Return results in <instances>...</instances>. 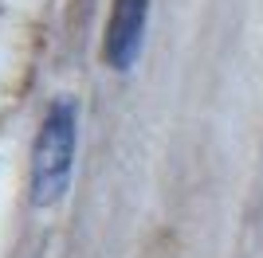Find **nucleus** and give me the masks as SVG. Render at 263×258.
Instances as JSON below:
<instances>
[{
	"label": "nucleus",
	"instance_id": "obj_1",
	"mask_svg": "<svg viewBox=\"0 0 263 258\" xmlns=\"http://www.w3.org/2000/svg\"><path fill=\"white\" fill-rule=\"evenodd\" d=\"M75 153H79V98L55 94L44 106L40 129L32 137L28 157V200L32 207H55L63 204L75 180Z\"/></svg>",
	"mask_w": 263,
	"mask_h": 258
},
{
	"label": "nucleus",
	"instance_id": "obj_2",
	"mask_svg": "<svg viewBox=\"0 0 263 258\" xmlns=\"http://www.w3.org/2000/svg\"><path fill=\"white\" fill-rule=\"evenodd\" d=\"M149 32V0H110V20L102 35V63L114 75H130Z\"/></svg>",
	"mask_w": 263,
	"mask_h": 258
}]
</instances>
